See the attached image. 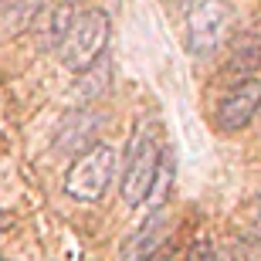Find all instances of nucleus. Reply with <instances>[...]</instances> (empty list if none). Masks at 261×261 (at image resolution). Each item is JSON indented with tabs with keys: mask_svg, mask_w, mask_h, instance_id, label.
Returning a JSON list of instances; mask_svg holds the SVG:
<instances>
[{
	"mask_svg": "<svg viewBox=\"0 0 261 261\" xmlns=\"http://www.w3.org/2000/svg\"><path fill=\"white\" fill-rule=\"evenodd\" d=\"M71 20H75V7H71L68 0H58V4L38 10V20H34L31 31L38 34L41 48H58L61 41H65L68 28H71Z\"/></svg>",
	"mask_w": 261,
	"mask_h": 261,
	"instance_id": "9",
	"label": "nucleus"
},
{
	"mask_svg": "<svg viewBox=\"0 0 261 261\" xmlns=\"http://www.w3.org/2000/svg\"><path fill=\"white\" fill-rule=\"evenodd\" d=\"M261 112V78H248V82H238L221 95L217 102V112H214V122L221 133H238L251 122Z\"/></svg>",
	"mask_w": 261,
	"mask_h": 261,
	"instance_id": "5",
	"label": "nucleus"
},
{
	"mask_svg": "<svg viewBox=\"0 0 261 261\" xmlns=\"http://www.w3.org/2000/svg\"><path fill=\"white\" fill-rule=\"evenodd\" d=\"M106 119L92 112V109H71L65 119H61L58 133H55V153L61 156H82L88 146H95L98 129H102Z\"/></svg>",
	"mask_w": 261,
	"mask_h": 261,
	"instance_id": "6",
	"label": "nucleus"
},
{
	"mask_svg": "<svg viewBox=\"0 0 261 261\" xmlns=\"http://www.w3.org/2000/svg\"><path fill=\"white\" fill-rule=\"evenodd\" d=\"M109 34H112V20L102 7H88L78 10L71 28H68L65 41L58 44V58L68 71H85L92 68L109 48Z\"/></svg>",
	"mask_w": 261,
	"mask_h": 261,
	"instance_id": "1",
	"label": "nucleus"
},
{
	"mask_svg": "<svg viewBox=\"0 0 261 261\" xmlns=\"http://www.w3.org/2000/svg\"><path fill=\"white\" fill-rule=\"evenodd\" d=\"M254 211H258V221H261V194H258V200H254Z\"/></svg>",
	"mask_w": 261,
	"mask_h": 261,
	"instance_id": "14",
	"label": "nucleus"
},
{
	"mask_svg": "<svg viewBox=\"0 0 261 261\" xmlns=\"http://www.w3.org/2000/svg\"><path fill=\"white\" fill-rule=\"evenodd\" d=\"M254 71H261V38L258 34H238L231 41L227 61H224V75L238 85V82L254 78Z\"/></svg>",
	"mask_w": 261,
	"mask_h": 261,
	"instance_id": "8",
	"label": "nucleus"
},
{
	"mask_svg": "<svg viewBox=\"0 0 261 261\" xmlns=\"http://www.w3.org/2000/svg\"><path fill=\"white\" fill-rule=\"evenodd\" d=\"M0 261H4V258H0Z\"/></svg>",
	"mask_w": 261,
	"mask_h": 261,
	"instance_id": "16",
	"label": "nucleus"
},
{
	"mask_svg": "<svg viewBox=\"0 0 261 261\" xmlns=\"http://www.w3.org/2000/svg\"><path fill=\"white\" fill-rule=\"evenodd\" d=\"M234 7L227 0H194L187 14V51L194 58H207L231 38Z\"/></svg>",
	"mask_w": 261,
	"mask_h": 261,
	"instance_id": "4",
	"label": "nucleus"
},
{
	"mask_svg": "<svg viewBox=\"0 0 261 261\" xmlns=\"http://www.w3.org/2000/svg\"><path fill=\"white\" fill-rule=\"evenodd\" d=\"M258 116H261V112H258Z\"/></svg>",
	"mask_w": 261,
	"mask_h": 261,
	"instance_id": "17",
	"label": "nucleus"
},
{
	"mask_svg": "<svg viewBox=\"0 0 261 261\" xmlns=\"http://www.w3.org/2000/svg\"><path fill=\"white\" fill-rule=\"evenodd\" d=\"M143 261H163V258H160V254H149V258H143Z\"/></svg>",
	"mask_w": 261,
	"mask_h": 261,
	"instance_id": "15",
	"label": "nucleus"
},
{
	"mask_svg": "<svg viewBox=\"0 0 261 261\" xmlns=\"http://www.w3.org/2000/svg\"><path fill=\"white\" fill-rule=\"evenodd\" d=\"M160 136L149 122H139L129 136V146H126V166H122V176H119V190H122V200L126 207H139L153 187V176H156V166H160Z\"/></svg>",
	"mask_w": 261,
	"mask_h": 261,
	"instance_id": "2",
	"label": "nucleus"
},
{
	"mask_svg": "<svg viewBox=\"0 0 261 261\" xmlns=\"http://www.w3.org/2000/svg\"><path fill=\"white\" fill-rule=\"evenodd\" d=\"M7 224H10V217H7L4 211H0V234H4V227H7Z\"/></svg>",
	"mask_w": 261,
	"mask_h": 261,
	"instance_id": "13",
	"label": "nucleus"
},
{
	"mask_svg": "<svg viewBox=\"0 0 261 261\" xmlns=\"http://www.w3.org/2000/svg\"><path fill=\"white\" fill-rule=\"evenodd\" d=\"M116 173H119V153L109 143H95L71 160L65 173V194L78 203H95L106 197Z\"/></svg>",
	"mask_w": 261,
	"mask_h": 261,
	"instance_id": "3",
	"label": "nucleus"
},
{
	"mask_svg": "<svg viewBox=\"0 0 261 261\" xmlns=\"http://www.w3.org/2000/svg\"><path fill=\"white\" fill-rule=\"evenodd\" d=\"M173 180H176V160L170 149L160 153V166H156V176H153V187H149V194H146V211H163L170 194H173Z\"/></svg>",
	"mask_w": 261,
	"mask_h": 261,
	"instance_id": "11",
	"label": "nucleus"
},
{
	"mask_svg": "<svg viewBox=\"0 0 261 261\" xmlns=\"http://www.w3.org/2000/svg\"><path fill=\"white\" fill-rule=\"evenodd\" d=\"M231 258H234V261H261V238H254V234H244V238H238Z\"/></svg>",
	"mask_w": 261,
	"mask_h": 261,
	"instance_id": "12",
	"label": "nucleus"
},
{
	"mask_svg": "<svg viewBox=\"0 0 261 261\" xmlns=\"http://www.w3.org/2000/svg\"><path fill=\"white\" fill-rule=\"evenodd\" d=\"M41 10V0H0V34L17 38L24 31L34 28Z\"/></svg>",
	"mask_w": 261,
	"mask_h": 261,
	"instance_id": "10",
	"label": "nucleus"
},
{
	"mask_svg": "<svg viewBox=\"0 0 261 261\" xmlns=\"http://www.w3.org/2000/svg\"><path fill=\"white\" fill-rule=\"evenodd\" d=\"M109 88H112V61L102 55L92 68L78 71L75 85L68 88V98H71V106H75V109H88L95 98L106 95Z\"/></svg>",
	"mask_w": 261,
	"mask_h": 261,
	"instance_id": "7",
	"label": "nucleus"
}]
</instances>
